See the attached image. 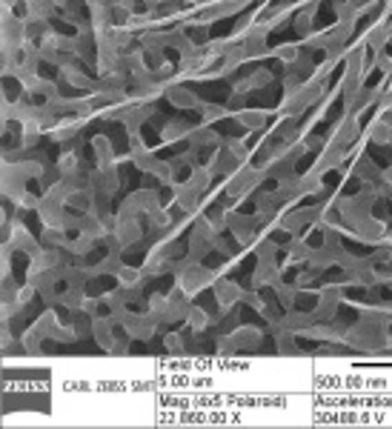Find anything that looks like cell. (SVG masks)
I'll return each instance as SVG.
<instances>
[{
	"label": "cell",
	"instance_id": "1",
	"mask_svg": "<svg viewBox=\"0 0 392 429\" xmlns=\"http://www.w3.org/2000/svg\"><path fill=\"white\" fill-rule=\"evenodd\" d=\"M215 281H218V269H215V266H206L204 261H195V263H189L186 269L175 272V283H178L189 298H195L201 289L212 286Z\"/></svg>",
	"mask_w": 392,
	"mask_h": 429
},
{
	"label": "cell",
	"instance_id": "2",
	"mask_svg": "<svg viewBox=\"0 0 392 429\" xmlns=\"http://www.w3.org/2000/svg\"><path fill=\"white\" fill-rule=\"evenodd\" d=\"M117 321H121V326L132 335V341H149V338L161 329V323L155 321L149 312H144V315H141V312H129V309H126Z\"/></svg>",
	"mask_w": 392,
	"mask_h": 429
},
{
	"label": "cell",
	"instance_id": "3",
	"mask_svg": "<svg viewBox=\"0 0 392 429\" xmlns=\"http://www.w3.org/2000/svg\"><path fill=\"white\" fill-rule=\"evenodd\" d=\"M352 238H355L358 243H366V246H378L386 235V221H381L378 214H366V218H361L355 226H352L349 232Z\"/></svg>",
	"mask_w": 392,
	"mask_h": 429
},
{
	"label": "cell",
	"instance_id": "4",
	"mask_svg": "<svg viewBox=\"0 0 392 429\" xmlns=\"http://www.w3.org/2000/svg\"><path fill=\"white\" fill-rule=\"evenodd\" d=\"M358 134H361L358 114H344V118H338L335 123H332V129H329V143H335V146H341V149H349L352 143H355Z\"/></svg>",
	"mask_w": 392,
	"mask_h": 429
},
{
	"label": "cell",
	"instance_id": "5",
	"mask_svg": "<svg viewBox=\"0 0 392 429\" xmlns=\"http://www.w3.org/2000/svg\"><path fill=\"white\" fill-rule=\"evenodd\" d=\"M344 158H346V149H341V146H335V143H326L321 152H318V161H315V169L321 178L326 172H335V169H344Z\"/></svg>",
	"mask_w": 392,
	"mask_h": 429
},
{
	"label": "cell",
	"instance_id": "6",
	"mask_svg": "<svg viewBox=\"0 0 392 429\" xmlns=\"http://www.w3.org/2000/svg\"><path fill=\"white\" fill-rule=\"evenodd\" d=\"M212 292H215V298H218V306L221 309L238 306L241 303V295H244V289L235 283L232 278H218V281L212 283Z\"/></svg>",
	"mask_w": 392,
	"mask_h": 429
},
{
	"label": "cell",
	"instance_id": "7",
	"mask_svg": "<svg viewBox=\"0 0 392 429\" xmlns=\"http://www.w3.org/2000/svg\"><path fill=\"white\" fill-rule=\"evenodd\" d=\"M186 141H189V146H198V149H218V146H224V138L209 123L195 126Z\"/></svg>",
	"mask_w": 392,
	"mask_h": 429
},
{
	"label": "cell",
	"instance_id": "8",
	"mask_svg": "<svg viewBox=\"0 0 392 429\" xmlns=\"http://www.w3.org/2000/svg\"><path fill=\"white\" fill-rule=\"evenodd\" d=\"M117 286L121 289H146V283L152 281L146 269H138V266H121V272H117Z\"/></svg>",
	"mask_w": 392,
	"mask_h": 429
},
{
	"label": "cell",
	"instance_id": "9",
	"mask_svg": "<svg viewBox=\"0 0 392 429\" xmlns=\"http://www.w3.org/2000/svg\"><path fill=\"white\" fill-rule=\"evenodd\" d=\"M166 101H169L175 109H198L201 97L195 94L189 86H166Z\"/></svg>",
	"mask_w": 392,
	"mask_h": 429
},
{
	"label": "cell",
	"instance_id": "10",
	"mask_svg": "<svg viewBox=\"0 0 392 429\" xmlns=\"http://www.w3.org/2000/svg\"><path fill=\"white\" fill-rule=\"evenodd\" d=\"M366 134H369V141L375 146H389L392 143V118H389V114H378V118L369 123Z\"/></svg>",
	"mask_w": 392,
	"mask_h": 429
},
{
	"label": "cell",
	"instance_id": "11",
	"mask_svg": "<svg viewBox=\"0 0 392 429\" xmlns=\"http://www.w3.org/2000/svg\"><path fill=\"white\" fill-rule=\"evenodd\" d=\"M186 323H189L192 332H206L209 326L218 323V315H209V309H204V306H198V303H192L189 312H186Z\"/></svg>",
	"mask_w": 392,
	"mask_h": 429
},
{
	"label": "cell",
	"instance_id": "12",
	"mask_svg": "<svg viewBox=\"0 0 392 429\" xmlns=\"http://www.w3.org/2000/svg\"><path fill=\"white\" fill-rule=\"evenodd\" d=\"M232 341L235 346H238V352L241 349H258L261 341H264V332L261 329H255V326H238V329H232Z\"/></svg>",
	"mask_w": 392,
	"mask_h": 429
},
{
	"label": "cell",
	"instance_id": "13",
	"mask_svg": "<svg viewBox=\"0 0 392 429\" xmlns=\"http://www.w3.org/2000/svg\"><path fill=\"white\" fill-rule=\"evenodd\" d=\"M312 246L306 238H292L286 246H284V255H286V261L289 263H306L309 261V255H312Z\"/></svg>",
	"mask_w": 392,
	"mask_h": 429
},
{
	"label": "cell",
	"instance_id": "14",
	"mask_svg": "<svg viewBox=\"0 0 392 429\" xmlns=\"http://www.w3.org/2000/svg\"><path fill=\"white\" fill-rule=\"evenodd\" d=\"M195 126L186 121V118H175V121H169V123H164V129H161V141L164 143H175V141H181V138H189V132H192Z\"/></svg>",
	"mask_w": 392,
	"mask_h": 429
},
{
	"label": "cell",
	"instance_id": "15",
	"mask_svg": "<svg viewBox=\"0 0 392 429\" xmlns=\"http://www.w3.org/2000/svg\"><path fill=\"white\" fill-rule=\"evenodd\" d=\"M92 149H95V161L97 166H115V146L112 141L106 138V134H95V141H92Z\"/></svg>",
	"mask_w": 392,
	"mask_h": 429
},
{
	"label": "cell",
	"instance_id": "16",
	"mask_svg": "<svg viewBox=\"0 0 392 429\" xmlns=\"http://www.w3.org/2000/svg\"><path fill=\"white\" fill-rule=\"evenodd\" d=\"M235 118H238V123L244 126V129H249V132H261L266 123H269V114L264 112V109H244V112H238L235 114Z\"/></svg>",
	"mask_w": 392,
	"mask_h": 429
},
{
	"label": "cell",
	"instance_id": "17",
	"mask_svg": "<svg viewBox=\"0 0 392 429\" xmlns=\"http://www.w3.org/2000/svg\"><path fill=\"white\" fill-rule=\"evenodd\" d=\"M146 312L158 323H172V318H169V298L166 295H149L146 298Z\"/></svg>",
	"mask_w": 392,
	"mask_h": 429
},
{
	"label": "cell",
	"instance_id": "18",
	"mask_svg": "<svg viewBox=\"0 0 392 429\" xmlns=\"http://www.w3.org/2000/svg\"><path fill=\"white\" fill-rule=\"evenodd\" d=\"M26 6V17H35V21L49 23V17L55 14V0H23Z\"/></svg>",
	"mask_w": 392,
	"mask_h": 429
},
{
	"label": "cell",
	"instance_id": "19",
	"mask_svg": "<svg viewBox=\"0 0 392 429\" xmlns=\"http://www.w3.org/2000/svg\"><path fill=\"white\" fill-rule=\"evenodd\" d=\"M212 181H215V174L209 172V166H204V163H201V166L189 169V181H186V183H189L192 189H198L201 194H206V192L212 189Z\"/></svg>",
	"mask_w": 392,
	"mask_h": 429
},
{
	"label": "cell",
	"instance_id": "20",
	"mask_svg": "<svg viewBox=\"0 0 392 429\" xmlns=\"http://www.w3.org/2000/svg\"><path fill=\"white\" fill-rule=\"evenodd\" d=\"M61 77H63V81H66L72 89H95V83L84 74V69H81V66H75V63L63 66V69H61Z\"/></svg>",
	"mask_w": 392,
	"mask_h": 429
},
{
	"label": "cell",
	"instance_id": "21",
	"mask_svg": "<svg viewBox=\"0 0 392 429\" xmlns=\"http://www.w3.org/2000/svg\"><path fill=\"white\" fill-rule=\"evenodd\" d=\"M292 283H295L298 289H321V283H324V272L306 266L304 272H298V275L292 278Z\"/></svg>",
	"mask_w": 392,
	"mask_h": 429
},
{
	"label": "cell",
	"instance_id": "22",
	"mask_svg": "<svg viewBox=\"0 0 392 429\" xmlns=\"http://www.w3.org/2000/svg\"><path fill=\"white\" fill-rule=\"evenodd\" d=\"M198 112H201V121H204V123H209V126H212V123H218V121H224L226 114H229V109H226V106H218V103H204V101L198 103Z\"/></svg>",
	"mask_w": 392,
	"mask_h": 429
},
{
	"label": "cell",
	"instance_id": "23",
	"mask_svg": "<svg viewBox=\"0 0 392 429\" xmlns=\"http://www.w3.org/2000/svg\"><path fill=\"white\" fill-rule=\"evenodd\" d=\"M269 54H275L278 63L289 66L292 61H298V57H301V46H298V43H284V46H278V49H272Z\"/></svg>",
	"mask_w": 392,
	"mask_h": 429
},
{
	"label": "cell",
	"instance_id": "24",
	"mask_svg": "<svg viewBox=\"0 0 392 429\" xmlns=\"http://www.w3.org/2000/svg\"><path fill=\"white\" fill-rule=\"evenodd\" d=\"M164 346H166V352H172V355H184L186 352V343H184V335L181 332H169L164 338Z\"/></svg>",
	"mask_w": 392,
	"mask_h": 429
},
{
	"label": "cell",
	"instance_id": "25",
	"mask_svg": "<svg viewBox=\"0 0 392 429\" xmlns=\"http://www.w3.org/2000/svg\"><path fill=\"white\" fill-rule=\"evenodd\" d=\"M246 97H249V92H238V89H232V94H229V101H226V109L229 112H244L246 109Z\"/></svg>",
	"mask_w": 392,
	"mask_h": 429
},
{
	"label": "cell",
	"instance_id": "26",
	"mask_svg": "<svg viewBox=\"0 0 392 429\" xmlns=\"http://www.w3.org/2000/svg\"><path fill=\"white\" fill-rule=\"evenodd\" d=\"M152 74L158 77L161 83H166V81H172V77L178 74V66H175V63H169L166 57H164V61H161V66H158V69H152Z\"/></svg>",
	"mask_w": 392,
	"mask_h": 429
},
{
	"label": "cell",
	"instance_id": "27",
	"mask_svg": "<svg viewBox=\"0 0 392 429\" xmlns=\"http://www.w3.org/2000/svg\"><path fill=\"white\" fill-rule=\"evenodd\" d=\"M144 3H146L149 9H155V6H161V3H169V0H144Z\"/></svg>",
	"mask_w": 392,
	"mask_h": 429
},
{
	"label": "cell",
	"instance_id": "28",
	"mask_svg": "<svg viewBox=\"0 0 392 429\" xmlns=\"http://www.w3.org/2000/svg\"><path fill=\"white\" fill-rule=\"evenodd\" d=\"M389 203H392V194H389Z\"/></svg>",
	"mask_w": 392,
	"mask_h": 429
}]
</instances>
